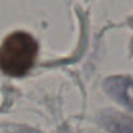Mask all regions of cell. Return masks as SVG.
<instances>
[{"label": "cell", "instance_id": "1", "mask_svg": "<svg viewBox=\"0 0 133 133\" xmlns=\"http://www.w3.org/2000/svg\"><path fill=\"white\" fill-rule=\"evenodd\" d=\"M37 54V41L28 33L15 31L0 46V69L12 77H22L33 68Z\"/></svg>", "mask_w": 133, "mask_h": 133}, {"label": "cell", "instance_id": "2", "mask_svg": "<svg viewBox=\"0 0 133 133\" xmlns=\"http://www.w3.org/2000/svg\"><path fill=\"white\" fill-rule=\"evenodd\" d=\"M107 93L117 99L120 103H124L127 107L132 104V80L129 77H112L106 81L104 85Z\"/></svg>", "mask_w": 133, "mask_h": 133}]
</instances>
